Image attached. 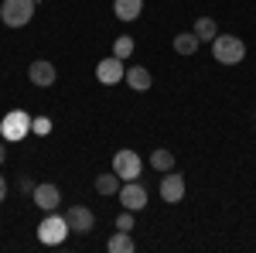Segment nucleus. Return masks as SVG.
Listing matches in <instances>:
<instances>
[{"label":"nucleus","mask_w":256,"mask_h":253,"mask_svg":"<svg viewBox=\"0 0 256 253\" xmlns=\"http://www.w3.org/2000/svg\"><path fill=\"white\" fill-rule=\"evenodd\" d=\"M212 55H216L218 65H239V62L246 59V45H242V38H236V35H216Z\"/></svg>","instance_id":"f257e3e1"},{"label":"nucleus","mask_w":256,"mask_h":253,"mask_svg":"<svg viewBox=\"0 0 256 253\" xmlns=\"http://www.w3.org/2000/svg\"><path fill=\"white\" fill-rule=\"evenodd\" d=\"M34 18V0H4L0 4V21L7 28H24Z\"/></svg>","instance_id":"f03ea898"},{"label":"nucleus","mask_w":256,"mask_h":253,"mask_svg":"<svg viewBox=\"0 0 256 253\" xmlns=\"http://www.w3.org/2000/svg\"><path fill=\"white\" fill-rule=\"evenodd\" d=\"M65 233H72V229H68L65 215H55V212H48V215H44V222L38 226V239H41V243H48V246L65 243Z\"/></svg>","instance_id":"7ed1b4c3"},{"label":"nucleus","mask_w":256,"mask_h":253,"mask_svg":"<svg viewBox=\"0 0 256 253\" xmlns=\"http://www.w3.org/2000/svg\"><path fill=\"white\" fill-rule=\"evenodd\" d=\"M28 130H34V120L28 117L24 110H10L7 117L0 120V134L7 140H20V137H28Z\"/></svg>","instance_id":"20e7f679"},{"label":"nucleus","mask_w":256,"mask_h":253,"mask_svg":"<svg viewBox=\"0 0 256 253\" xmlns=\"http://www.w3.org/2000/svg\"><path fill=\"white\" fill-rule=\"evenodd\" d=\"M140 168H144V161H140L137 151H130V147L116 151V157H113V171H116L123 181H134V178H140Z\"/></svg>","instance_id":"39448f33"},{"label":"nucleus","mask_w":256,"mask_h":253,"mask_svg":"<svg viewBox=\"0 0 256 253\" xmlns=\"http://www.w3.org/2000/svg\"><path fill=\"white\" fill-rule=\"evenodd\" d=\"M65 222H68V229L72 233H92L96 229V215H92V209H86V205H72V209H65Z\"/></svg>","instance_id":"423d86ee"},{"label":"nucleus","mask_w":256,"mask_h":253,"mask_svg":"<svg viewBox=\"0 0 256 253\" xmlns=\"http://www.w3.org/2000/svg\"><path fill=\"white\" fill-rule=\"evenodd\" d=\"M160 198L171 202V205H178V202L184 198V175H178L174 168L164 171V178H160Z\"/></svg>","instance_id":"0eeeda50"},{"label":"nucleus","mask_w":256,"mask_h":253,"mask_svg":"<svg viewBox=\"0 0 256 253\" xmlns=\"http://www.w3.org/2000/svg\"><path fill=\"white\" fill-rule=\"evenodd\" d=\"M31 202L38 205V209H44V212H55L62 202V192L58 185H52V181H44V185H34V192H31Z\"/></svg>","instance_id":"6e6552de"},{"label":"nucleus","mask_w":256,"mask_h":253,"mask_svg":"<svg viewBox=\"0 0 256 253\" xmlns=\"http://www.w3.org/2000/svg\"><path fill=\"white\" fill-rule=\"evenodd\" d=\"M120 202H123V209H134V212H140V209L147 205V188H144L137 178H134V181H126V185L120 188Z\"/></svg>","instance_id":"1a4fd4ad"},{"label":"nucleus","mask_w":256,"mask_h":253,"mask_svg":"<svg viewBox=\"0 0 256 253\" xmlns=\"http://www.w3.org/2000/svg\"><path fill=\"white\" fill-rule=\"evenodd\" d=\"M123 76H126V69H123V59H116V55H110L96 65V79L102 86H116Z\"/></svg>","instance_id":"9d476101"},{"label":"nucleus","mask_w":256,"mask_h":253,"mask_svg":"<svg viewBox=\"0 0 256 253\" xmlns=\"http://www.w3.org/2000/svg\"><path fill=\"white\" fill-rule=\"evenodd\" d=\"M28 79H31L34 86H55L58 72H55V65H52V62L38 59V62H31V65H28Z\"/></svg>","instance_id":"9b49d317"},{"label":"nucleus","mask_w":256,"mask_h":253,"mask_svg":"<svg viewBox=\"0 0 256 253\" xmlns=\"http://www.w3.org/2000/svg\"><path fill=\"white\" fill-rule=\"evenodd\" d=\"M123 82H126L134 93H147V89L154 86V76L147 72V65H130L126 76H123Z\"/></svg>","instance_id":"f8f14e48"},{"label":"nucleus","mask_w":256,"mask_h":253,"mask_svg":"<svg viewBox=\"0 0 256 253\" xmlns=\"http://www.w3.org/2000/svg\"><path fill=\"white\" fill-rule=\"evenodd\" d=\"M144 11V0H113V14L120 21H137Z\"/></svg>","instance_id":"ddd939ff"},{"label":"nucleus","mask_w":256,"mask_h":253,"mask_svg":"<svg viewBox=\"0 0 256 253\" xmlns=\"http://www.w3.org/2000/svg\"><path fill=\"white\" fill-rule=\"evenodd\" d=\"M198 45H202V41H198L195 31L174 35V52H178V55H195V52H198Z\"/></svg>","instance_id":"4468645a"},{"label":"nucleus","mask_w":256,"mask_h":253,"mask_svg":"<svg viewBox=\"0 0 256 253\" xmlns=\"http://www.w3.org/2000/svg\"><path fill=\"white\" fill-rule=\"evenodd\" d=\"M106 250H110V253H134V250H137V243H134V236L126 233V229H120V233L106 243Z\"/></svg>","instance_id":"2eb2a0df"},{"label":"nucleus","mask_w":256,"mask_h":253,"mask_svg":"<svg viewBox=\"0 0 256 253\" xmlns=\"http://www.w3.org/2000/svg\"><path fill=\"white\" fill-rule=\"evenodd\" d=\"M120 181H123V178H120L116 171L96 175V192H99V195H116V192H120Z\"/></svg>","instance_id":"dca6fc26"},{"label":"nucleus","mask_w":256,"mask_h":253,"mask_svg":"<svg viewBox=\"0 0 256 253\" xmlns=\"http://www.w3.org/2000/svg\"><path fill=\"white\" fill-rule=\"evenodd\" d=\"M150 168L160 171V175H164V171H171V168H174V154H171L168 147H158V151L150 154Z\"/></svg>","instance_id":"f3484780"},{"label":"nucleus","mask_w":256,"mask_h":253,"mask_svg":"<svg viewBox=\"0 0 256 253\" xmlns=\"http://www.w3.org/2000/svg\"><path fill=\"white\" fill-rule=\"evenodd\" d=\"M195 35H198V41H216L218 24H216L212 18H198V21H195Z\"/></svg>","instance_id":"a211bd4d"},{"label":"nucleus","mask_w":256,"mask_h":253,"mask_svg":"<svg viewBox=\"0 0 256 253\" xmlns=\"http://www.w3.org/2000/svg\"><path fill=\"white\" fill-rule=\"evenodd\" d=\"M134 48H137V45H134V38H126V35H120L116 41H113V55H116V59H130V55H134Z\"/></svg>","instance_id":"6ab92c4d"},{"label":"nucleus","mask_w":256,"mask_h":253,"mask_svg":"<svg viewBox=\"0 0 256 253\" xmlns=\"http://www.w3.org/2000/svg\"><path fill=\"white\" fill-rule=\"evenodd\" d=\"M116 229H126V233L134 229V209H123V212L116 215Z\"/></svg>","instance_id":"aec40b11"},{"label":"nucleus","mask_w":256,"mask_h":253,"mask_svg":"<svg viewBox=\"0 0 256 253\" xmlns=\"http://www.w3.org/2000/svg\"><path fill=\"white\" fill-rule=\"evenodd\" d=\"M34 130H38V134H48V130H52V123H48L44 117H38V120H34Z\"/></svg>","instance_id":"412c9836"},{"label":"nucleus","mask_w":256,"mask_h":253,"mask_svg":"<svg viewBox=\"0 0 256 253\" xmlns=\"http://www.w3.org/2000/svg\"><path fill=\"white\" fill-rule=\"evenodd\" d=\"M4 198H7V178L0 175V202H4Z\"/></svg>","instance_id":"4be33fe9"},{"label":"nucleus","mask_w":256,"mask_h":253,"mask_svg":"<svg viewBox=\"0 0 256 253\" xmlns=\"http://www.w3.org/2000/svg\"><path fill=\"white\" fill-rule=\"evenodd\" d=\"M4 157H7V147H4V144H0V164H4Z\"/></svg>","instance_id":"5701e85b"}]
</instances>
